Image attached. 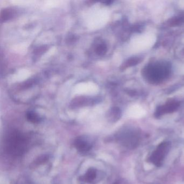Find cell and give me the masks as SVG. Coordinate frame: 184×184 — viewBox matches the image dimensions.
<instances>
[{"label": "cell", "instance_id": "1", "mask_svg": "<svg viewBox=\"0 0 184 184\" xmlns=\"http://www.w3.org/2000/svg\"><path fill=\"white\" fill-rule=\"evenodd\" d=\"M27 144L26 138L18 131L9 133L6 138V150L9 154L15 156L23 154L27 147Z\"/></svg>", "mask_w": 184, "mask_h": 184}, {"label": "cell", "instance_id": "2", "mask_svg": "<svg viewBox=\"0 0 184 184\" xmlns=\"http://www.w3.org/2000/svg\"><path fill=\"white\" fill-rule=\"evenodd\" d=\"M170 72V66L168 64L157 63L148 65L144 69L143 74L148 82L158 83L166 78Z\"/></svg>", "mask_w": 184, "mask_h": 184}, {"label": "cell", "instance_id": "3", "mask_svg": "<svg viewBox=\"0 0 184 184\" xmlns=\"http://www.w3.org/2000/svg\"><path fill=\"white\" fill-rule=\"evenodd\" d=\"M170 148V142H164L160 143L148 158V162L157 167L161 166Z\"/></svg>", "mask_w": 184, "mask_h": 184}, {"label": "cell", "instance_id": "4", "mask_svg": "<svg viewBox=\"0 0 184 184\" xmlns=\"http://www.w3.org/2000/svg\"><path fill=\"white\" fill-rule=\"evenodd\" d=\"M119 142L127 147L135 148L139 141V136L135 131H125L121 132L117 136Z\"/></svg>", "mask_w": 184, "mask_h": 184}, {"label": "cell", "instance_id": "5", "mask_svg": "<svg viewBox=\"0 0 184 184\" xmlns=\"http://www.w3.org/2000/svg\"><path fill=\"white\" fill-rule=\"evenodd\" d=\"M179 106V103L174 101L168 102L165 105L160 106L157 108L155 113V116L156 117H159L160 116L164 115L166 113L173 112L178 109Z\"/></svg>", "mask_w": 184, "mask_h": 184}, {"label": "cell", "instance_id": "6", "mask_svg": "<svg viewBox=\"0 0 184 184\" xmlns=\"http://www.w3.org/2000/svg\"><path fill=\"white\" fill-rule=\"evenodd\" d=\"M74 146L81 153H86L92 148V145L82 137L77 138L74 142Z\"/></svg>", "mask_w": 184, "mask_h": 184}, {"label": "cell", "instance_id": "7", "mask_svg": "<svg viewBox=\"0 0 184 184\" xmlns=\"http://www.w3.org/2000/svg\"><path fill=\"white\" fill-rule=\"evenodd\" d=\"M97 177V171L94 168H90L86 173L85 176L83 177V180L90 183L92 181H94Z\"/></svg>", "mask_w": 184, "mask_h": 184}, {"label": "cell", "instance_id": "8", "mask_svg": "<svg viewBox=\"0 0 184 184\" xmlns=\"http://www.w3.org/2000/svg\"><path fill=\"white\" fill-rule=\"evenodd\" d=\"M27 118L28 121L34 123H39L40 121V119L39 118V116L35 113L32 112H29L27 114Z\"/></svg>", "mask_w": 184, "mask_h": 184}, {"label": "cell", "instance_id": "9", "mask_svg": "<svg viewBox=\"0 0 184 184\" xmlns=\"http://www.w3.org/2000/svg\"><path fill=\"white\" fill-rule=\"evenodd\" d=\"M184 21V16H178L176 17L175 18H173V19H171V25H180L181 23Z\"/></svg>", "mask_w": 184, "mask_h": 184}, {"label": "cell", "instance_id": "10", "mask_svg": "<svg viewBox=\"0 0 184 184\" xmlns=\"http://www.w3.org/2000/svg\"><path fill=\"white\" fill-rule=\"evenodd\" d=\"M107 50V47L104 44H101L97 47L96 51L98 55H103Z\"/></svg>", "mask_w": 184, "mask_h": 184}, {"label": "cell", "instance_id": "11", "mask_svg": "<svg viewBox=\"0 0 184 184\" xmlns=\"http://www.w3.org/2000/svg\"><path fill=\"white\" fill-rule=\"evenodd\" d=\"M139 61V60L138 58H132L131 60H128L127 62V64H126V66H135V64H137L138 63Z\"/></svg>", "mask_w": 184, "mask_h": 184}]
</instances>
